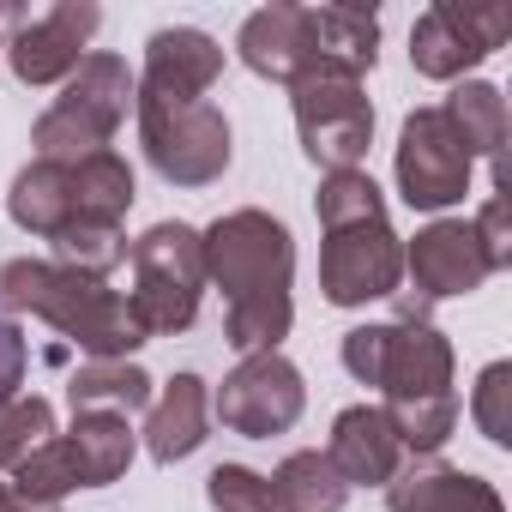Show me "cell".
<instances>
[{
	"label": "cell",
	"mask_w": 512,
	"mask_h": 512,
	"mask_svg": "<svg viewBox=\"0 0 512 512\" xmlns=\"http://www.w3.org/2000/svg\"><path fill=\"white\" fill-rule=\"evenodd\" d=\"M55 440V404L49 398H13L7 410H0V470H19L37 446H49Z\"/></svg>",
	"instance_id": "25"
},
{
	"label": "cell",
	"mask_w": 512,
	"mask_h": 512,
	"mask_svg": "<svg viewBox=\"0 0 512 512\" xmlns=\"http://www.w3.org/2000/svg\"><path fill=\"white\" fill-rule=\"evenodd\" d=\"M326 247H320V290L332 308H368L398 296L404 284V241L386 223V199L368 169H338L314 193Z\"/></svg>",
	"instance_id": "3"
},
{
	"label": "cell",
	"mask_w": 512,
	"mask_h": 512,
	"mask_svg": "<svg viewBox=\"0 0 512 512\" xmlns=\"http://www.w3.org/2000/svg\"><path fill=\"white\" fill-rule=\"evenodd\" d=\"M302 404H308V386H302L296 362L266 350V356H241L223 374L211 416L241 440H272V434H290L302 422Z\"/></svg>",
	"instance_id": "11"
},
{
	"label": "cell",
	"mask_w": 512,
	"mask_h": 512,
	"mask_svg": "<svg viewBox=\"0 0 512 512\" xmlns=\"http://www.w3.org/2000/svg\"><path fill=\"white\" fill-rule=\"evenodd\" d=\"M470 416H476L482 440H494V446H512V362H488V368L476 374Z\"/></svg>",
	"instance_id": "26"
},
{
	"label": "cell",
	"mask_w": 512,
	"mask_h": 512,
	"mask_svg": "<svg viewBox=\"0 0 512 512\" xmlns=\"http://www.w3.org/2000/svg\"><path fill=\"white\" fill-rule=\"evenodd\" d=\"M103 25V7L97 0H61L43 19H25L13 37H7V67L19 85L43 91V85H67L73 67L85 61V43L97 37Z\"/></svg>",
	"instance_id": "14"
},
{
	"label": "cell",
	"mask_w": 512,
	"mask_h": 512,
	"mask_svg": "<svg viewBox=\"0 0 512 512\" xmlns=\"http://www.w3.org/2000/svg\"><path fill=\"white\" fill-rule=\"evenodd\" d=\"M326 458L344 476V488H386L398 476V464H404V446H398V434H392L380 404H350L332 422Z\"/></svg>",
	"instance_id": "17"
},
{
	"label": "cell",
	"mask_w": 512,
	"mask_h": 512,
	"mask_svg": "<svg viewBox=\"0 0 512 512\" xmlns=\"http://www.w3.org/2000/svg\"><path fill=\"white\" fill-rule=\"evenodd\" d=\"M512 37V7H476V0H434L410 31V67L434 85L464 79Z\"/></svg>",
	"instance_id": "12"
},
{
	"label": "cell",
	"mask_w": 512,
	"mask_h": 512,
	"mask_svg": "<svg viewBox=\"0 0 512 512\" xmlns=\"http://www.w3.org/2000/svg\"><path fill=\"white\" fill-rule=\"evenodd\" d=\"M127 260H133L127 308L145 326V338L187 332L199 320V296H205V247H199V229H187V223H151L127 247Z\"/></svg>",
	"instance_id": "7"
},
{
	"label": "cell",
	"mask_w": 512,
	"mask_h": 512,
	"mask_svg": "<svg viewBox=\"0 0 512 512\" xmlns=\"http://www.w3.org/2000/svg\"><path fill=\"white\" fill-rule=\"evenodd\" d=\"M266 482H272V512H344L350 500L326 452H290Z\"/></svg>",
	"instance_id": "22"
},
{
	"label": "cell",
	"mask_w": 512,
	"mask_h": 512,
	"mask_svg": "<svg viewBox=\"0 0 512 512\" xmlns=\"http://www.w3.org/2000/svg\"><path fill=\"white\" fill-rule=\"evenodd\" d=\"M235 55L247 73H260L272 85H296L308 73H320V55H314V37H308V7H290V0H278V7L253 13L235 37Z\"/></svg>",
	"instance_id": "16"
},
{
	"label": "cell",
	"mask_w": 512,
	"mask_h": 512,
	"mask_svg": "<svg viewBox=\"0 0 512 512\" xmlns=\"http://www.w3.org/2000/svg\"><path fill=\"white\" fill-rule=\"evenodd\" d=\"M205 500L211 512H272V482L247 464H217L205 476Z\"/></svg>",
	"instance_id": "27"
},
{
	"label": "cell",
	"mask_w": 512,
	"mask_h": 512,
	"mask_svg": "<svg viewBox=\"0 0 512 512\" xmlns=\"http://www.w3.org/2000/svg\"><path fill=\"white\" fill-rule=\"evenodd\" d=\"M0 314H31L73 338L91 362H127L145 344V326L133 320L127 296L109 290V278H85L55 260H7L0 266Z\"/></svg>",
	"instance_id": "4"
},
{
	"label": "cell",
	"mask_w": 512,
	"mask_h": 512,
	"mask_svg": "<svg viewBox=\"0 0 512 512\" xmlns=\"http://www.w3.org/2000/svg\"><path fill=\"white\" fill-rule=\"evenodd\" d=\"M133 109V67L121 55H85L73 67V79L61 85V97L37 115L31 145L43 163H79L109 151L115 127Z\"/></svg>",
	"instance_id": "6"
},
{
	"label": "cell",
	"mask_w": 512,
	"mask_h": 512,
	"mask_svg": "<svg viewBox=\"0 0 512 512\" xmlns=\"http://www.w3.org/2000/svg\"><path fill=\"white\" fill-rule=\"evenodd\" d=\"M217 79H223V49L205 31L175 25V31H157L145 43V73L133 79V91L169 97V103H205V91Z\"/></svg>",
	"instance_id": "15"
},
{
	"label": "cell",
	"mask_w": 512,
	"mask_h": 512,
	"mask_svg": "<svg viewBox=\"0 0 512 512\" xmlns=\"http://www.w3.org/2000/svg\"><path fill=\"white\" fill-rule=\"evenodd\" d=\"M398 193L410 211H446L470 193V151L458 145L452 121L440 109L404 115L398 133Z\"/></svg>",
	"instance_id": "13"
},
{
	"label": "cell",
	"mask_w": 512,
	"mask_h": 512,
	"mask_svg": "<svg viewBox=\"0 0 512 512\" xmlns=\"http://www.w3.org/2000/svg\"><path fill=\"white\" fill-rule=\"evenodd\" d=\"M290 103H296V133H302L308 163H320L326 175L362 169L368 139H374V103H368L356 73L320 67V73L290 85Z\"/></svg>",
	"instance_id": "9"
},
{
	"label": "cell",
	"mask_w": 512,
	"mask_h": 512,
	"mask_svg": "<svg viewBox=\"0 0 512 512\" xmlns=\"http://www.w3.org/2000/svg\"><path fill=\"white\" fill-rule=\"evenodd\" d=\"M476 241H482V253H488V266L494 272H506L512 266V217H506V181H494V193H488V205L476 211Z\"/></svg>",
	"instance_id": "28"
},
{
	"label": "cell",
	"mask_w": 512,
	"mask_h": 512,
	"mask_svg": "<svg viewBox=\"0 0 512 512\" xmlns=\"http://www.w3.org/2000/svg\"><path fill=\"white\" fill-rule=\"evenodd\" d=\"M67 398L73 410H109V416H139L151 410V374L139 362H85L73 380H67Z\"/></svg>",
	"instance_id": "23"
},
{
	"label": "cell",
	"mask_w": 512,
	"mask_h": 512,
	"mask_svg": "<svg viewBox=\"0 0 512 512\" xmlns=\"http://www.w3.org/2000/svg\"><path fill=\"white\" fill-rule=\"evenodd\" d=\"M404 278H410V290H398V320H428L434 302L482 290L494 278V266L464 217H440V223L416 229V241L404 247Z\"/></svg>",
	"instance_id": "10"
},
{
	"label": "cell",
	"mask_w": 512,
	"mask_h": 512,
	"mask_svg": "<svg viewBox=\"0 0 512 512\" xmlns=\"http://www.w3.org/2000/svg\"><path fill=\"white\" fill-rule=\"evenodd\" d=\"M139 145L169 187H211L229 169V121L211 103H169L133 91Z\"/></svg>",
	"instance_id": "8"
},
{
	"label": "cell",
	"mask_w": 512,
	"mask_h": 512,
	"mask_svg": "<svg viewBox=\"0 0 512 512\" xmlns=\"http://www.w3.org/2000/svg\"><path fill=\"white\" fill-rule=\"evenodd\" d=\"M0 512H61V506H25V500L7 488V482H0Z\"/></svg>",
	"instance_id": "31"
},
{
	"label": "cell",
	"mask_w": 512,
	"mask_h": 512,
	"mask_svg": "<svg viewBox=\"0 0 512 512\" xmlns=\"http://www.w3.org/2000/svg\"><path fill=\"white\" fill-rule=\"evenodd\" d=\"M205 428H211V392L199 374H175L151 410H145V452L157 464H181L205 446Z\"/></svg>",
	"instance_id": "19"
},
{
	"label": "cell",
	"mask_w": 512,
	"mask_h": 512,
	"mask_svg": "<svg viewBox=\"0 0 512 512\" xmlns=\"http://www.w3.org/2000/svg\"><path fill=\"white\" fill-rule=\"evenodd\" d=\"M386 506L392 512H506L494 482H482L476 470H458L446 458L398 464V476L386 482Z\"/></svg>",
	"instance_id": "18"
},
{
	"label": "cell",
	"mask_w": 512,
	"mask_h": 512,
	"mask_svg": "<svg viewBox=\"0 0 512 512\" xmlns=\"http://www.w3.org/2000/svg\"><path fill=\"white\" fill-rule=\"evenodd\" d=\"M205 278L223 290V338L241 356H266L290 338L296 302H290V278H296V241L272 211H223L205 235Z\"/></svg>",
	"instance_id": "2"
},
{
	"label": "cell",
	"mask_w": 512,
	"mask_h": 512,
	"mask_svg": "<svg viewBox=\"0 0 512 512\" xmlns=\"http://www.w3.org/2000/svg\"><path fill=\"white\" fill-rule=\"evenodd\" d=\"M127 211H133V169L115 151L79 157V163L31 157L7 193V217L43 241H61L73 229H121Z\"/></svg>",
	"instance_id": "5"
},
{
	"label": "cell",
	"mask_w": 512,
	"mask_h": 512,
	"mask_svg": "<svg viewBox=\"0 0 512 512\" xmlns=\"http://www.w3.org/2000/svg\"><path fill=\"white\" fill-rule=\"evenodd\" d=\"M55 440H61V452H67L79 488H109V482H121L127 464H133V446H139L133 428H127V416H109V410H73V428L55 434Z\"/></svg>",
	"instance_id": "20"
},
{
	"label": "cell",
	"mask_w": 512,
	"mask_h": 512,
	"mask_svg": "<svg viewBox=\"0 0 512 512\" xmlns=\"http://www.w3.org/2000/svg\"><path fill=\"white\" fill-rule=\"evenodd\" d=\"M25 19H31L25 7H7V0H0V49H7V37H13V31H19Z\"/></svg>",
	"instance_id": "30"
},
{
	"label": "cell",
	"mask_w": 512,
	"mask_h": 512,
	"mask_svg": "<svg viewBox=\"0 0 512 512\" xmlns=\"http://www.w3.org/2000/svg\"><path fill=\"white\" fill-rule=\"evenodd\" d=\"M308 37H314L320 67L362 79L380 61V19L368 7H308Z\"/></svg>",
	"instance_id": "21"
},
{
	"label": "cell",
	"mask_w": 512,
	"mask_h": 512,
	"mask_svg": "<svg viewBox=\"0 0 512 512\" xmlns=\"http://www.w3.org/2000/svg\"><path fill=\"white\" fill-rule=\"evenodd\" d=\"M25 368H31V344H25V326L13 314H0V410H7L25 386Z\"/></svg>",
	"instance_id": "29"
},
{
	"label": "cell",
	"mask_w": 512,
	"mask_h": 512,
	"mask_svg": "<svg viewBox=\"0 0 512 512\" xmlns=\"http://www.w3.org/2000/svg\"><path fill=\"white\" fill-rule=\"evenodd\" d=\"M344 368L362 386H380V410L404 452L434 458L458 428V392H452V344L428 320H386L344 332Z\"/></svg>",
	"instance_id": "1"
},
{
	"label": "cell",
	"mask_w": 512,
	"mask_h": 512,
	"mask_svg": "<svg viewBox=\"0 0 512 512\" xmlns=\"http://www.w3.org/2000/svg\"><path fill=\"white\" fill-rule=\"evenodd\" d=\"M440 115L452 121V133H458V145L470 151V163H476V157H494V163H500V145H506V97H500L494 85L464 79V85L440 103Z\"/></svg>",
	"instance_id": "24"
}]
</instances>
